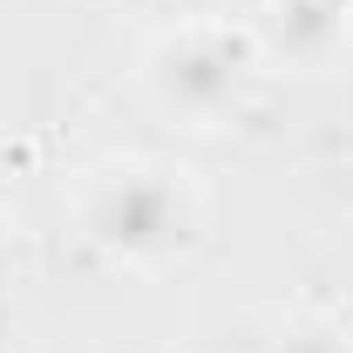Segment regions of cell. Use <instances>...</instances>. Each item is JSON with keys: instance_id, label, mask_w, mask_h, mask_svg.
I'll return each instance as SVG.
<instances>
[{"instance_id": "1", "label": "cell", "mask_w": 353, "mask_h": 353, "mask_svg": "<svg viewBox=\"0 0 353 353\" xmlns=\"http://www.w3.org/2000/svg\"><path fill=\"white\" fill-rule=\"evenodd\" d=\"M75 231L116 272H170L204 238V197L170 163H109L82 183Z\"/></svg>"}, {"instance_id": "2", "label": "cell", "mask_w": 353, "mask_h": 353, "mask_svg": "<svg viewBox=\"0 0 353 353\" xmlns=\"http://www.w3.org/2000/svg\"><path fill=\"white\" fill-rule=\"evenodd\" d=\"M143 102L170 123V130H231L245 116V95L259 75V41L231 34L218 21H190V28H163L143 48Z\"/></svg>"}, {"instance_id": "3", "label": "cell", "mask_w": 353, "mask_h": 353, "mask_svg": "<svg viewBox=\"0 0 353 353\" xmlns=\"http://www.w3.org/2000/svg\"><path fill=\"white\" fill-rule=\"evenodd\" d=\"M259 61L292 75H347L353 61V0H265Z\"/></svg>"}, {"instance_id": "4", "label": "cell", "mask_w": 353, "mask_h": 353, "mask_svg": "<svg viewBox=\"0 0 353 353\" xmlns=\"http://www.w3.org/2000/svg\"><path fill=\"white\" fill-rule=\"evenodd\" d=\"M265 353H353V333L333 319H292L265 340Z\"/></svg>"}, {"instance_id": "5", "label": "cell", "mask_w": 353, "mask_h": 353, "mask_svg": "<svg viewBox=\"0 0 353 353\" xmlns=\"http://www.w3.org/2000/svg\"><path fill=\"white\" fill-rule=\"evenodd\" d=\"M130 14H143V21H163V28H190V21H211L204 7L211 0H123Z\"/></svg>"}, {"instance_id": "6", "label": "cell", "mask_w": 353, "mask_h": 353, "mask_svg": "<svg viewBox=\"0 0 353 353\" xmlns=\"http://www.w3.org/2000/svg\"><path fill=\"white\" fill-rule=\"evenodd\" d=\"M0 353H14V319L0 312Z\"/></svg>"}]
</instances>
